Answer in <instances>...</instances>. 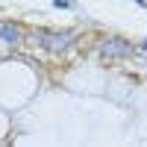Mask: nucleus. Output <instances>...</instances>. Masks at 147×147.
I'll return each mask as SVG.
<instances>
[{
    "label": "nucleus",
    "instance_id": "1",
    "mask_svg": "<svg viewBox=\"0 0 147 147\" xmlns=\"http://www.w3.org/2000/svg\"><path fill=\"white\" fill-rule=\"evenodd\" d=\"M32 38L50 53H65L68 47H74V41H77L74 32H35Z\"/></svg>",
    "mask_w": 147,
    "mask_h": 147
},
{
    "label": "nucleus",
    "instance_id": "5",
    "mask_svg": "<svg viewBox=\"0 0 147 147\" xmlns=\"http://www.w3.org/2000/svg\"><path fill=\"white\" fill-rule=\"evenodd\" d=\"M136 3H138V6H141V9H147V0H136Z\"/></svg>",
    "mask_w": 147,
    "mask_h": 147
},
{
    "label": "nucleus",
    "instance_id": "2",
    "mask_svg": "<svg viewBox=\"0 0 147 147\" xmlns=\"http://www.w3.org/2000/svg\"><path fill=\"white\" fill-rule=\"evenodd\" d=\"M100 53H103L106 59H124V56H132V47H129V41H124V38H109V41L100 44Z\"/></svg>",
    "mask_w": 147,
    "mask_h": 147
},
{
    "label": "nucleus",
    "instance_id": "4",
    "mask_svg": "<svg viewBox=\"0 0 147 147\" xmlns=\"http://www.w3.org/2000/svg\"><path fill=\"white\" fill-rule=\"evenodd\" d=\"M56 9H74V0H53Z\"/></svg>",
    "mask_w": 147,
    "mask_h": 147
},
{
    "label": "nucleus",
    "instance_id": "6",
    "mask_svg": "<svg viewBox=\"0 0 147 147\" xmlns=\"http://www.w3.org/2000/svg\"><path fill=\"white\" fill-rule=\"evenodd\" d=\"M141 47H144V50H147V41H144V44H141Z\"/></svg>",
    "mask_w": 147,
    "mask_h": 147
},
{
    "label": "nucleus",
    "instance_id": "3",
    "mask_svg": "<svg viewBox=\"0 0 147 147\" xmlns=\"http://www.w3.org/2000/svg\"><path fill=\"white\" fill-rule=\"evenodd\" d=\"M0 38L9 41V44H21L24 32H21V27H15V24H0Z\"/></svg>",
    "mask_w": 147,
    "mask_h": 147
}]
</instances>
